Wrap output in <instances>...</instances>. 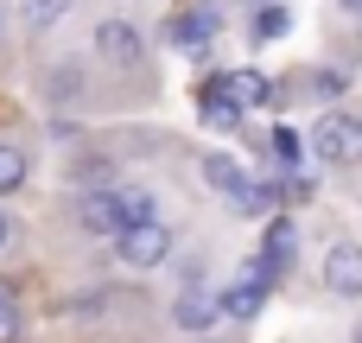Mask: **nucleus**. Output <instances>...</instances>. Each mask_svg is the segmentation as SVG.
Instances as JSON below:
<instances>
[{
    "instance_id": "f257e3e1",
    "label": "nucleus",
    "mask_w": 362,
    "mask_h": 343,
    "mask_svg": "<svg viewBox=\"0 0 362 343\" xmlns=\"http://www.w3.org/2000/svg\"><path fill=\"white\" fill-rule=\"evenodd\" d=\"M115 255H121V267L146 274V267H159V261L172 255V229H165L159 216H146V223H127V229L115 236Z\"/></svg>"
},
{
    "instance_id": "f03ea898",
    "label": "nucleus",
    "mask_w": 362,
    "mask_h": 343,
    "mask_svg": "<svg viewBox=\"0 0 362 343\" xmlns=\"http://www.w3.org/2000/svg\"><path fill=\"white\" fill-rule=\"evenodd\" d=\"M312 153H318L325 165H356L362 159V121H350V115H318Z\"/></svg>"
},
{
    "instance_id": "7ed1b4c3",
    "label": "nucleus",
    "mask_w": 362,
    "mask_h": 343,
    "mask_svg": "<svg viewBox=\"0 0 362 343\" xmlns=\"http://www.w3.org/2000/svg\"><path fill=\"white\" fill-rule=\"evenodd\" d=\"M76 229L83 236H102V242H115L121 229H127V216H121V191H83L76 197Z\"/></svg>"
},
{
    "instance_id": "20e7f679",
    "label": "nucleus",
    "mask_w": 362,
    "mask_h": 343,
    "mask_svg": "<svg viewBox=\"0 0 362 343\" xmlns=\"http://www.w3.org/2000/svg\"><path fill=\"white\" fill-rule=\"evenodd\" d=\"M95 57L127 70V64H140V57H146V38H140L127 19H102V25H95Z\"/></svg>"
},
{
    "instance_id": "39448f33",
    "label": "nucleus",
    "mask_w": 362,
    "mask_h": 343,
    "mask_svg": "<svg viewBox=\"0 0 362 343\" xmlns=\"http://www.w3.org/2000/svg\"><path fill=\"white\" fill-rule=\"evenodd\" d=\"M325 286L337 299H362V242H337L325 255Z\"/></svg>"
},
{
    "instance_id": "423d86ee",
    "label": "nucleus",
    "mask_w": 362,
    "mask_h": 343,
    "mask_svg": "<svg viewBox=\"0 0 362 343\" xmlns=\"http://www.w3.org/2000/svg\"><path fill=\"white\" fill-rule=\"evenodd\" d=\"M216 25H223V13H216V6H191V13H178V19L165 25V38H172V45H185V51H204V45L216 38Z\"/></svg>"
},
{
    "instance_id": "0eeeda50",
    "label": "nucleus",
    "mask_w": 362,
    "mask_h": 343,
    "mask_svg": "<svg viewBox=\"0 0 362 343\" xmlns=\"http://www.w3.org/2000/svg\"><path fill=\"white\" fill-rule=\"evenodd\" d=\"M172 318H178V331H210V325L223 318V306H216V293H204V286H185V293L172 299Z\"/></svg>"
},
{
    "instance_id": "6e6552de",
    "label": "nucleus",
    "mask_w": 362,
    "mask_h": 343,
    "mask_svg": "<svg viewBox=\"0 0 362 343\" xmlns=\"http://www.w3.org/2000/svg\"><path fill=\"white\" fill-rule=\"evenodd\" d=\"M197 115H204V127H223V134H235V127H242V108L229 102L223 76H210V83L197 89Z\"/></svg>"
},
{
    "instance_id": "1a4fd4ad",
    "label": "nucleus",
    "mask_w": 362,
    "mask_h": 343,
    "mask_svg": "<svg viewBox=\"0 0 362 343\" xmlns=\"http://www.w3.org/2000/svg\"><path fill=\"white\" fill-rule=\"evenodd\" d=\"M223 89H229V102L248 115V108H261V102H274V83L261 76V70H223Z\"/></svg>"
},
{
    "instance_id": "9d476101",
    "label": "nucleus",
    "mask_w": 362,
    "mask_h": 343,
    "mask_svg": "<svg viewBox=\"0 0 362 343\" xmlns=\"http://www.w3.org/2000/svg\"><path fill=\"white\" fill-rule=\"evenodd\" d=\"M261 255H267L280 274L293 267V255H299V229H293V216H274V223H267V236H261Z\"/></svg>"
},
{
    "instance_id": "9b49d317",
    "label": "nucleus",
    "mask_w": 362,
    "mask_h": 343,
    "mask_svg": "<svg viewBox=\"0 0 362 343\" xmlns=\"http://www.w3.org/2000/svg\"><path fill=\"white\" fill-rule=\"evenodd\" d=\"M216 306H223V318H235V325H248L261 306H267V286H255V280H235L229 293H216Z\"/></svg>"
},
{
    "instance_id": "f8f14e48",
    "label": "nucleus",
    "mask_w": 362,
    "mask_h": 343,
    "mask_svg": "<svg viewBox=\"0 0 362 343\" xmlns=\"http://www.w3.org/2000/svg\"><path fill=\"white\" fill-rule=\"evenodd\" d=\"M286 25H293V13H286L280 0H261V6H255V38H261V45L286 38Z\"/></svg>"
},
{
    "instance_id": "ddd939ff",
    "label": "nucleus",
    "mask_w": 362,
    "mask_h": 343,
    "mask_svg": "<svg viewBox=\"0 0 362 343\" xmlns=\"http://www.w3.org/2000/svg\"><path fill=\"white\" fill-rule=\"evenodd\" d=\"M45 95H51V102H76V95H83V70H76V64L45 70Z\"/></svg>"
},
{
    "instance_id": "4468645a",
    "label": "nucleus",
    "mask_w": 362,
    "mask_h": 343,
    "mask_svg": "<svg viewBox=\"0 0 362 343\" xmlns=\"http://www.w3.org/2000/svg\"><path fill=\"white\" fill-rule=\"evenodd\" d=\"M115 178V159H102V153H89V159H76L70 165V185H89V191H102Z\"/></svg>"
},
{
    "instance_id": "2eb2a0df",
    "label": "nucleus",
    "mask_w": 362,
    "mask_h": 343,
    "mask_svg": "<svg viewBox=\"0 0 362 343\" xmlns=\"http://www.w3.org/2000/svg\"><path fill=\"white\" fill-rule=\"evenodd\" d=\"M25 172H32V165H25V153L0 140V197H13V191L25 185Z\"/></svg>"
},
{
    "instance_id": "dca6fc26",
    "label": "nucleus",
    "mask_w": 362,
    "mask_h": 343,
    "mask_svg": "<svg viewBox=\"0 0 362 343\" xmlns=\"http://www.w3.org/2000/svg\"><path fill=\"white\" fill-rule=\"evenodd\" d=\"M267 146H274L280 172H299V153H305V140H299L293 127H274V134H267Z\"/></svg>"
},
{
    "instance_id": "f3484780",
    "label": "nucleus",
    "mask_w": 362,
    "mask_h": 343,
    "mask_svg": "<svg viewBox=\"0 0 362 343\" xmlns=\"http://www.w3.org/2000/svg\"><path fill=\"white\" fill-rule=\"evenodd\" d=\"M121 216H127V223H146V216H159L153 191H121Z\"/></svg>"
},
{
    "instance_id": "a211bd4d",
    "label": "nucleus",
    "mask_w": 362,
    "mask_h": 343,
    "mask_svg": "<svg viewBox=\"0 0 362 343\" xmlns=\"http://www.w3.org/2000/svg\"><path fill=\"white\" fill-rule=\"evenodd\" d=\"M64 6H70V0H25V19H32V25H57Z\"/></svg>"
},
{
    "instance_id": "6ab92c4d",
    "label": "nucleus",
    "mask_w": 362,
    "mask_h": 343,
    "mask_svg": "<svg viewBox=\"0 0 362 343\" xmlns=\"http://www.w3.org/2000/svg\"><path fill=\"white\" fill-rule=\"evenodd\" d=\"M13 337H19V299L0 293V343H13Z\"/></svg>"
},
{
    "instance_id": "aec40b11",
    "label": "nucleus",
    "mask_w": 362,
    "mask_h": 343,
    "mask_svg": "<svg viewBox=\"0 0 362 343\" xmlns=\"http://www.w3.org/2000/svg\"><path fill=\"white\" fill-rule=\"evenodd\" d=\"M312 89H318V95H344V89H350V76H344V70H318V76H312Z\"/></svg>"
},
{
    "instance_id": "412c9836",
    "label": "nucleus",
    "mask_w": 362,
    "mask_h": 343,
    "mask_svg": "<svg viewBox=\"0 0 362 343\" xmlns=\"http://www.w3.org/2000/svg\"><path fill=\"white\" fill-rule=\"evenodd\" d=\"M13 242V216H6V204H0V248Z\"/></svg>"
},
{
    "instance_id": "4be33fe9",
    "label": "nucleus",
    "mask_w": 362,
    "mask_h": 343,
    "mask_svg": "<svg viewBox=\"0 0 362 343\" xmlns=\"http://www.w3.org/2000/svg\"><path fill=\"white\" fill-rule=\"evenodd\" d=\"M344 6H362V0H344Z\"/></svg>"
}]
</instances>
